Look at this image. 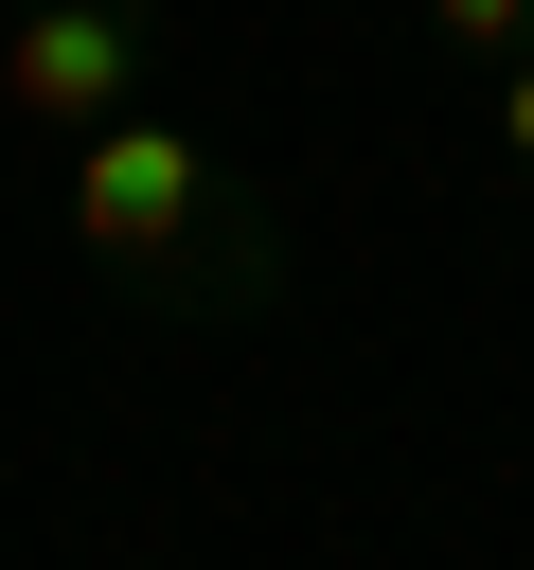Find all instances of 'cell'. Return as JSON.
I'll return each mask as SVG.
<instances>
[{
  "mask_svg": "<svg viewBox=\"0 0 534 570\" xmlns=\"http://www.w3.org/2000/svg\"><path fill=\"white\" fill-rule=\"evenodd\" d=\"M71 249L142 303V321H267L285 303V214L249 160H214V125L125 107L71 142Z\"/></svg>",
  "mask_w": 534,
  "mask_h": 570,
  "instance_id": "obj_1",
  "label": "cell"
},
{
  "mask_svg": "<svg viewBox=\"0 0 534 570\" xmlns=\"http://www.w3.org/2000/svg\"><path fill=\"white\" fill-rule=\"evenodd\" d=\"M125 107H160V0H18L0 18V125H36L71 160Z\"/></svg>",
  "mask_w": 534,
  "mask_h": 570,
  "instance_id": "obj_2",
  "label": "cell"
},
{
  "mask_svg": "<svg viewBox=\"0 0 534 570\" xmlns=\"http://www.w3.org/2000/svg\"><path fill=\"white\" fill-rule=\"evenodd\" d=\"M481 89H498V178H516V196H534V53H498V71H481Z\"/></svg>",
  "mask_w": 534,
  "mask_h": 570,
  "instance_id": "obj_4",
  "label": "cell"
},
{
  "mask_svg": "<svg viewBox=\"0 0 534 570\" xmlns=\"http://www.w3.org/2000/svg\"><path fill=\"white\" fill-rule=\"evenodd\" d=\"M427 36H445L463 71H498V53H534V0H427Z\"/></svg>",
  "mask_w": 534,
  "mask_h": 570,
  "instance_id": "obj_3",
  "label": "cell"
}]
</instances>
